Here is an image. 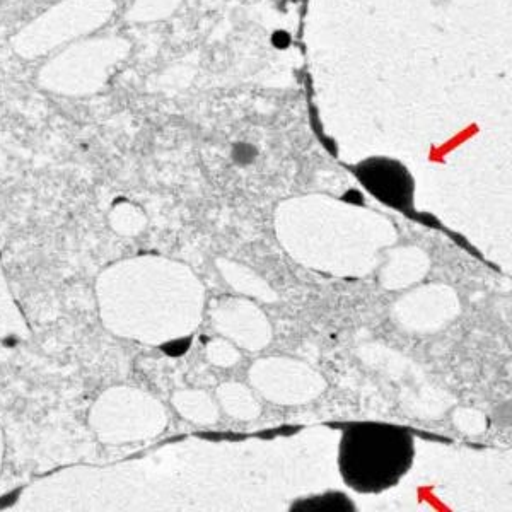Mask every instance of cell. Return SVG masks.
Returning <instances> with one entry per match:
<instances>
[{
	"mask_svg": "<svg viewBox=\"0 0 512 512\" xmlns=\"http://www.w3.org/2000/svg\"><path fill=\"white\" fill-rule=\"evenodd\" d=\"M352 171L379 202L402 212L414 209V178L400 161L369 158L354 166Z\"/></svg>",
	"mask_w": 512,
	"mask_h": 512,
	"instance_id": "2",
	"label": "cell"
},
{
	"mask_svg": "<svg viewBox=\"0 0 512 512\" xmlns=\"http://www.w3.org/2000/svg\"><path fill=\"white\" fill-rule=\"evenodd\" d=\"M354 502L349 497L338 492L315 495L308 499H301L292 504L291 511L294 512H345L354 511Z\"/></svg>",
	"mask_w": 512,
	"mask_h": 512,
	"instance_id": "3",
	"label": "cell"
},
{
	"mask_svg": "<svg viewBox=\"0 0 512 512\" xmlns=\"http://www.w3.org/2000/svg\"><path fill=\"white\" fill-rule=\"evenodd\" d=\"M412 432L393 424L347 425L338 449L345 485L359 494H381L395 487L414 463Z\"/></svg>",
	"mask_w": 512,
	"mask_h": 512,
	"instance_id": "1",
	"label": "cell"
}]
</instances>
